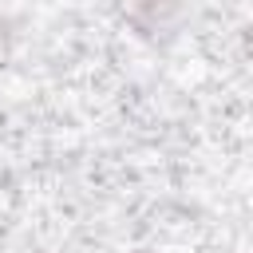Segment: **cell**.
<instances>
[{"label": "cell", "instance_id": "cell-1", "mask_svg": "<svg viewBox=\"0 0 253 253\" xmlns=\"http://www.w3.org/2000/svg\"><path fill=\"white\" fill-rule=\"evenodd\" d=\"M123 24L146 43H170L186 32L194 0H119Z\"/></svg>", "mask_w": 253, "mask_h": 253}, {"label": "cell", "instance_id": "cell-2", "mask_svg": "<svg viewBox=\"0 0 253 253\" xmlns=\"http://www.w3.org/2000/svg\"><path fill=\"white\" fill-rule=\"evenodd\" d=\"M130 253H158V249H150V245H138V249H130Z\"/></svg>", "mask_w": 253, "mask_h": 253}]
</instances>
